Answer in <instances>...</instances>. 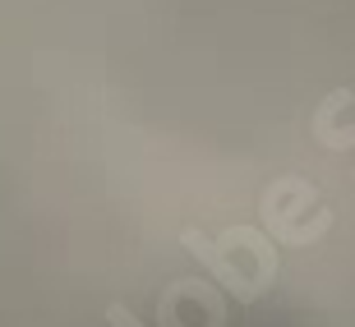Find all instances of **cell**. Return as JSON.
<instances>
[{
    "mask_svg": "<svg viewBox=\"0 0 355 327\" xmlns=\"http://www.w3.org/2000/svg\"><path fill=\"white\" fill-rule=\"evenodd\" d=\"M314 139L323 148H332V152H342V148H355V125H351V130H332V125H328V130H314Z\"/></svg>",
    "mask_w": 355,
    "mask_h": 327,
    "instance_id": "4",
    "label": "cell"
},
{
    "mask_svg": "<svg viewBox=\"0 0 355 327\" xmlns=\"http://www.w3.org/2000/svg\"><path fill=\"white\" fill-rule=\"evenodd\" d=\"M309 203H318V189H314V194H304L300 203H282V194H277V189H268L259 208H263V226L272 231V240L295 245V249H300V245H314V240L323 236L332 222H314V226H295V222H291V217H295L300 208H309Z\"/></svg>",
    "mask_w": 355,
    "mask_h": 327,
    "instance_id": "2",
    "label": "cell"
},
{
    "mask_svg": "<svg viewBox=\"0 0 355 327\" xmlns=\"http://www.w3.org/2000/svg\"><path fill=\"white\" fill-rule=\"evenodd\" d=\"M226 240H236V245L245 249V254H250L254 263H259V272H263V281L272 286V281H277V254H272V245H268V240L259 236L254 226H231V231H226Z\"/></svg>",
    "mask_w": 355,
    "mask_h": 327,
    "instance_id": "3",
    "label": "cell"
},
{
    "mask_svg": "<svg viewBox=\"0 0 355 327\" xmlns=\"http://www.w3.org/2000/svg\"><path fill=\"white\" fill-rule=\"evenodd\" d=\"M180 245L189 249L198 263H203V272H208L212 281H217V290H222V295H231V300L254 304V300H259V295L268 290L259 276H250L236 258H231V249H226L222 240H208L203 231H198V226H184V231H180Z\"/></svg>",
    "mask_w": 355,
    "mask_h": 327,
    "instance_id": "1",
    "label": "cell"
},
{
    "mask_svg": "<svg viewBox=\"0 0 355 327\" xmlns=\"http://www.w3.org/2000/svg\"><path fill=\"white\" fill-rule=\"evenodd\" d=\"M106 323H111V327H144L139 318H134V309H130V304H120V300H111V304H106Z\"/></svg>",
    "mask_w": 355,
    "mask_h": 327,
    "instance_id": "5",
    "label": "cell"
}]
</instances>
